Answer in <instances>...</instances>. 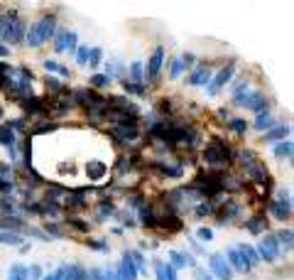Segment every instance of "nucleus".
<instances>
[{
	"instance_id": "21",
	"label": "nucleus",
	"mask_w": 294,
	"mask_h": 280,
	"mask_svg": "<svg viewBox=\"0 0 294 280\" xmlns=\"http://www.w3.org/2000/svg\"><path fill=\"white\" fill-rule=\"evenodd\" d=\"M154 167L159 170V172H162L165 177H172V180H179V177H182V175H184V167H182V165H169V162H157Z\"/></svg>"
},
{
	"instance_id": "53",
	"label": "nucleus",
	"mask_w": 294,
	"mask_h": 280,
	"mask_svg": "<svg viewBox=\"0 0 294 280\" xmlns=\"http://www.w3.org/2000/svg\"><path fill=\"white\" fill-rule=\"evenodd\" d=\"M218 116H221V118H231V113L225 111V108H221V111H218Z\"/></svg>"
},
{
	"instance_id": "18",
	"label": "nucleus",
	"mask_w": 294,
	"mask_h": 280,
	"mask_svg": "<svg viewBox=\"0 0 294 280\" xmlns=\"http://www.w3.org/2000/svg\"><path fill=\"white\" fill-rule=\"evenodd\" d=\"M289 130H292L289 126H277V123H275V126L265 133V140L267 143H282V140H289Z\"/></svg>"
},
{
	"instance_id": "29",
	"label": "nucleus",
	"mask_w": 294,
	"mask_h": 280,
	"mask_svg": "<svg viewBox=\"0 0 294 280\" xmlns=\"http://www.w3.org/2000/svg\"><path fill=\"white\" fill-rule=\"evenodd\" d=\"M8 280H29L27 266H22V263H15V266L10 268V273H8Z\"/></svg>"
},
{
	"instance_id": "19",
	"label": "nucleus",
	"mask_w": 294,
	"mask_h": 280,
	"mask_svg": "<svg viewBox=\"0 0 294 280\" xmlns=\"http://www.w3.org/2000/svg\"><path fill=\"white\" fill-rule=\"evenodd\" d=\"M238 251H240V256H243V261H245V263H248V268H255L257 266V263H260V256H257V251H255V248H252L250 243H240L238 246Z\"/></svg>"
},
{
	"instance_id": "40",
	"label": "nucleus",
	"mask_w": 294,
	"mask_h": 280,
	"mask_svg": "<svg viewBox=\"0 0 294 280\" xmlns=\"http://www.w3.org/2000/svg\"><path fill=\"white\" fill-rule=\"evenodd\" d=\"M10 17H13V13H3V15H0V40H3V37H5V32H8Z\"/></svg>"
},
{
	"instance_id": "38",
	"label": "nucleus",
	"mask_w": 294,
	"mask_h": 280,
	"mask_svg": "<svg viewBox=\"0 0 294 280\" xmlns=\"http://www.w3.org/2000/svg\"><path fill=\"white\" fill-rule=\"evenodd\" d=\"M123 86H125L127 94H140V96H145L147 91L142 89V84H133V81H127V79H123Z\"/></svg>"
},
{
	"instance_id": "10",
	"label": "nucleus",
	"mask_w": 294,
	"mask_h": 280,
	"mask_svg": "<svg viewBox=\"0 0 294 280\" xmlns=\"http://www.w3.org/2000/svg\"><path fill=\"white\" fill-rule=\"evenodd\" d=\"M54 47L59 54L64 52H74L76 49V32H69V30H61L54 35Z\"/></svg>"
},
{
	"instance_id": "45",
	"label": "nucleus",
	"mask_w": 294,
	"mask_h": 280,
	"mask_svg": "<svg viewBox=\"0 0 294 280\" xmlns=\"http://www.w3.org/2000/svg\"><path fill=\"white\" fill-rule=\"evenodd\" d=\"M76 62L86 64L88 62V47H76Z\"/></svg>"
},
{
	"instance_id": "36",
	"label": "nucleus",
	"mask_w": 294,
	"mask_h": 280,
	"mask_svg": "<svg viewBox=\"0 0 294 280\" xmlns=\"http://www.w3.org/2000/svg\"><path fill=\"white\" fill-rule=\"evenodd\" d=\"M184 69H186V67H184L182 59H174V62H172V69H169V76H172V79H179L184 74Z\"/></svg>"
},
{
	"instance_id": "27",
	"label": "nucleus",
	"mask_w": 294,
	"mask_h": 280,
	"mask_svg": "<svg viewBox=\"0 0 294 280\" xmlns=\"http://www.w3.org/2000/svg\"><path fill=\"white\" fill-rule=\"evenodd\" d=\"M275 157H280V160H292V140L275 143Z\"/></svg>"
},
{
	"instance_id": "14",
	"label": "nucleus",
	"mask_w": 294,
	"mask_h": 280,
	"mask_svg": "<svg viewBox=\"0 0 294 280\" xmlns=\"http://www.w3.org/2000/svg\"><path fill=\"white\" fill-rule=\"evenodd\" d=\"M238 214H240V204H236V202H228V204H221V207H218V211H216V221H218V224L233 221Z\"/></svg>"
},
{
	"instance_id": "1",
	"label": "nucleus",
	"mask_w": 294,
	"mask_h": 280,
	"mask_svg": "<svg viewBox=\"0 0 294 280\" xmlns=\"http://www.w3.org/2000/svg\"><path fill=\"white\" fill-rule=\"evenodd\" d=\"M56 35V17L54 15H42L35 25H29V30L25 32V42L29 47H42L44 42H49Z\"/></svg>"
},
{
	"instance_id": "41",
	"label": "nucleus",
	"mask_w": 294,
	"mask_h": 280,
	"mask_svg": "<svg viewBox=\"0 0 294 280\" xmlns=\"http://www.w3.org/2000/svg\"><path fill=\"white\" fill-rule=\"evenodd\" d=\"M111 214H115V207H113L111 202H103V204H101V211H98V219H106V216H111Z\"/></svg>"
},
{
	"instance_id": "2",
	"label": "nucleus",
	"mask_w": 294,
	"mask_h": 280,
	"mask_svg": "<svg viewBox=\"0 0 294 280\" xmlns=\"http://www.w3.org/2000/svg\"><path fill=\"white\" fill-rule=\"evenodd\" d=\"M231 157H233V150H231V145L228 143H223V140L213 138L204 148V160H206V165H211V167H221L223 170L228 162H231Z\"/></svg>"
},
{
	"instance_id": "42",
	"label": "nucleus",
	"mask_w": 294,
	"mask_h": 280,
	"mask_svg": "<svg viewBox=\"0 0 294 280\" xmlns=\"http://www.w3.org/2000/svg\"><path fill=\"white\" fill-rule=\"evenodd\" d=\"M47 91H52V94H56V96L61 94V84L56 81L54 76H47Z\"/></svg>"
},
{
	"instance_id": "54",
	"label": "nucleus",
	"mask_w": 294,
	"mask_h": 280,
	"mask_svg": "<svg viewBox=\"0 0 294 280\" xmlns=\"http://www.w3.org/2000/svg\"><path fill=\"white\" fill-rule=\"evenodd\" d=\"M0 118H3V108H0Z\"/></svg>"
},
{
	"instance_id": "39",
	"label": "nucleus",
	"mask_w": 294,
	"mask_h": 280,
	"mask_svg": "<svg viewBox=\"0 0 294 280\" xmlns=\"http://www.w3.org/2000/svg\"><path fill=\"white\" fill-rule=\"evenodd\" d=\"M88 246L98 253H108V246H106V241H101V238H88Z\"/></svg>"
},
{
	"instance_id": "20",
	"label": "nucleus",
	"mask_w": 294,
	"mask_h": 280,
	"mask_svg": "<svg viewBox=\"0 0 294 280\" xmlns=\"http://www.w3.org/2000/svg\"><path fill=\"white\" fill-rule=\"evenodd\" d=\"M61 275H64V280H86V275H88V273H86L79 263H71V266L61 268Z\"/></svg>"
},
{
	"instance_id": "30",
	"label": "nucleus",
	"mask_w": 294,
	"mask_h": 280,
	"mask_svg": "<svg viewBox=\"0 0 294 280\" xmlns=\"http://www.w3.org/2000/svg\"><path fill=\"white\" fill-rule=\"evenodd\" d=\"M275 238H277V243H282V246H284V251H292V243H294L292 229H282ZM282 246H280V248H282Z\"/></svg>"
},
{
	"instance_id": "9",
	"label": "nucleus",
	"mask_w": 294,
	"mask_h": 280,
	"mask_svg": "<svg viewBox=\"0 0 294 280\" xmlns=\"http://www.w3.org/2000/svg\"><path fill=\"white\" fill-rule=\"evenodd\" d=\"M233 71H236V69H233V64H228V67H223V69H218V74L209 81V94H211V96H216V94H218V91H221V89L233 79Z\"/></svg>"
},
{
	"instance_id": "17",
	"label": "nucleus",
	"mask_w": 294,
	"mask_h": 280,
	"mask_svg": "<svg viewBox=\"0 0 294 280\" xmlns=\"http://www.w3.org/2000/svg\"><path fill=\"white\" fill-rule=\"evenodd\" d=\"M169 258H172V266L174 268H196V258L191 253H179V251H172L169 253Z\"/></svg>"
},
{
	"instance_id": "25",
	"label": "nucleus",
	"mask_w": 294,
	"mask_h": 280,
	"mask_svg": "<svg viewBox=\"0 0 294 280\" xmlns=\"http://www.w3.org/2000/svg\"><path fill=\"white\" fill-rule=\"evenodd\" d=\"M275 126V118H272V113L265 111V113H257V118H255V130H263L267 133L270 128Z\"/></svg>"
},
{
	"instance_id": "32",
	"label": "nucleus",
	"mask_w": 294,
	"mask_h": 280,
	"mask_svg": "<svg viewBox=\"0 0 294 280\" xmlns=\"http://www.w3.org/2000/svg\"><path fill=\"white\" fill-rule=\"evenodd\" d=\"M44 69H47V71H56V74H61V76H69V67L59 64V62H54V59H47V62H44Z\"/></svg>"
},
{
	"instance_id": "22",
	"label": "nucleus",
	"mask_w": 294,
	"mask_h": 280,
	"mask_svg": "<svg viewBox=\"0 0 294 280\" xmlns=\"http://www.w3.org/2000/svg\"><path fill=\"white\" fill-rule=\"evenodd\" d=\"M22 108H25V113H29V116H37V113H44L47 108H44V101L42 98H25L22 101Z\"/></svg>"
},
{
	"instance_id": "48",
	"label": "nucleus",
	"mask_w": 294,
	"mask_h": 280,
	"mask_svg": "<svg viewBox=\"0 0 294 280\" xmlns=\"http://www.w3.org/2000/svg\"><path fill=\"white\" fill-rule=\"evenodd\" d=\"M199 238H201V241H211V238H213V231H211V229H199Z\"/></svg>"
},
{
	"instance_id": "26",
	"label": "nucleus",
	"mask_w": 294,
	"mask_h": 280,
	"mask_svg": "<svg viewBox=\"0 0 294 280\" xmlns=\"http://www.w3.org/2000/svg\"><path fill=\"white\" fill-rule=\"evenodd\" d=\"M245 226H248V231H250V234H263V229L267 226V221H265V216H263V214H255V216H250V219L245 221Z\"/></svg>"
},
{
	"instance_id": "52",
	"label": "nucleus",
	"mask_w": 294,
	"mask_h": 280,
	"mask_svg": "<svg viewBox=\"0 0 294 280\" xmlns=\"http://www.w3.org/2000/svg\"><path fill=\"white\" fill-rule=\"evenodd\" d=\"M0 57H10V49L5 44H0Z\"/></svg>"
},
{
	"instance_id": "46",
	"label": "nucleus",
	"mask_w": 294,
	"mask_h": 280,
	"mask_svg": "<svg viewBox=\"0 0 294 280\" xmlns=\"http://www.w3.org/2000/svg\"><path fill=\"white\" fill-rule=\"evenodd\" d=\"M69 221L74 224V229H79V231H88V224H86V221H81V219H74V216H71Z\"/></svg>"
},
{
	"instance_id": "5",
	"label": "nucleus",
	"mask_w": 294,
	"mask_h": 280,
	"mask_svg": "<svg viewBox=\"0 0 294 280\" xmlns=\"http://www.w3.org/2000/svg\"><path fill=\"white\" fill-rule=\"evenodd\" d=\"M111 133L118 143H127V140H135L140 135V128L135 123V118H125V121H120V123H113Z\"/></svg>"
},
{
	"instance_id": "44",
	"label": "nucleus",
	"mask_w": 294,
	"mask_h": 280,
	"mask_svg": "<svg viewBox=\"0 0 294 280\" xmlns=\"http://www.w3.org/2000/svg\"><path fill=\"white\" fill-rule=\"evenodd\" d=\"M194 280H216V278L204 268H194Z\"/></svg>"
},
{
	"instance_id": "7",
	"label": "nucleus",
	"mask_w": 294,
	"mask_h": 280,
	"mask_svg": "<svg viewBox=\"0 0 294 280\" xmlns=\"http://www.w3.org/2000/svg\"><path fill=\"white\" fill-rule=\"evenodd\" d=\"M209 266H211L209 273L216 280H231L233 278V270H231V266H228V261H225L223 253H211Z\"/></svg>"
},
{
	"instance_id": "16",
	"label": "nucleus",
	"mask_w": 294,
	"mask_h": 280,
	"mask_svg": "<svg viewBox=\"0 0 294 280\" xmlns=\"http://www.w3.org/2000/svg\"><path fill=\"white\" fill-rule=\"evenodd\" d=\"M211 81V69L209 67H196L191 74H189V79H186V84L189 86H209Z\"/></svg>"
},
{
	"instance_id": "8",
	"label": "nucleus",
	"mask_w": 294,
	"mask_h": 280,
	"mask_svg": "<svg viewBox=\"0 0 294 280\" xmlns=\"http://www.w3.org/2000/svg\"><path fill=\"white\" fill-rule=\"evenodd\" d=\"M3 40H5V42H10V44L25 42V22H22L15 13H13V17H10V25H8V32H5V37H3Z\"/></svg>"
},
{
	"instance_id": "34",
	"label": "nucleus",
	"mask_w": 294,
	"mask_h": 280,
	"mask_svg": "<svg viewBox=\"0 0 294 280\" xmlns=\"http://www.w3.org/2000/svg\"><path fill=\"white\" fill-rule=\"evenodd\" d=\"M101 59H103V52H101L98 47H93V49H88V62H86V64H88L91 69H96L98 64H101Z\"/></svg>"
},
{
	"instance_id": "47",
	"label": "nucleus",
	"mask_w": 294,
	"mask_h": 280,
	"mask_svg": "<svg viewBox=\"0 0 294 280\" xmlns=\"http://www.w3.org/2000/svg\"><path fill=\"white\" fill-rule=\"evenodd\" d=\"M40 280H64V275H61V268H59V270H54V273H49V275H42Z\"/></svg>"
},
{
	"instance_id": "50",
	"label": "nucleus",
	"mask_w": 294,
	"mask_h": 280,
	"mask_svg": "<svg viewBox=\"0 0 294 280\" xmlns=\"http://www.w3.org/2000/svg\"><path fill=\"white\" fill-rule=\"evenodd\" d=\"M165 273H167V280H177V268L172 266V263H167V268H165Z\"/></svg>"
},
{
	"instance_id": "51",
	"label": "nucleus",
	"mask_w": 294,
	"mask_h": 280,
	"mask_svg": "<svg viewBox=\"0 0 294 280\" xmlns=\"http://www.w3.org/2000/svg\"><path fill=\"white\" fill-rule=\"evenodd\" d=\"M27 273H29V275H32V280H40V278H42V270H40V268H37V266L27 268Z\"/></svg>"
},
{
	"instance_id": "6",
	"label": "nucleus",
	"mask_w": 294,
	"mask_h": 280,
	"mask_svg": "<svg viewBox=\"0 0 294 280\" xmlns=\"http://www.w3.org/2000/svg\"><path fill=\"white\" fill-rule=\"evenodd\" d=\"M255 251H257V256H260V261L275 263V261L280 258V243H277L275 234H267V236L260 241V246H257Z\"/></svg>"
},
{
	"instance_id": "3",
	"label": "nucleus",
	"mask_w": 294,
	"mask_h": 280,
	"mask_svg": "<svg viewBox=\"0 0 294 280\" xmlns=\"http://www.w3.org/2000/svg\"><path fill=\"white\" fill-rule=\"evenodd\" d=\"M238 160L243 162V170H245V175L250 177L252 182H267L270 180V175H267V167L260 162V157L252 153V150H240L238 153Z\"/></svg>"
},
{
	"instance_id": "31",
	"label": "nucleus",
	"mask_w": 294,
	"mask_h": 280,
	"mask_svg": "<svg viewBox=\"0 0 294 280\" xmlns=\"http://www.w3.org/2000/svg\"><path fill=\"white\" fill-rule=\"evenodd\" d=\"M142 76H145V67H142V62H133V64H130V79H133V84H140Z\"/></svg>"
},
{
	"instance_id": "35",
	"label": "nucleus",
	"mask_w": 294,
	"mask_h": 280,
	"mask_svg": "<svg viewBox=\"0 0 294 280\" xmlns=\"http://www.w3.org/2000/svg\"><path fill=\"white\" fill-rule=\"evenodd\" d=\"M228 126H231L233 133H238V135H243V133L248 130V123H245L243 118H228Z\"/></svg>"
},
{
	"instance_id": "37",
	"label": "nucleus",
	"mask_w": 294,
	"mask_h": 280,
	"mask_svg": "<svg viewBox=\"0 0 294 280\" xmlns=\"http://www.w3.org/2000/svg\"><path fill=\"white\" fill-rule=\"evenodd\" d=\"M108 84H111V79L106 74H93L91 76V86H96V89H106Z\"/></svg>"
},
{
	"instance_id": "23",
	"label": "nucleus",
	"mask_w": 294,
	"mask_h": 280,
	"mask_svg": "<svg viewBox=\"0 0 294 280\" xmlns=\"http://www.w3.org/2000/svg\"><path fill=\"white\" fill-rule=\"evenodd\" d=\"M22 241H25V236L17 234V231H10V229L0 231V243H5V246H20Z\"/></svg>"
},
{
	"instance_id": "28",
	"label": "nucleus",
	"mask_w": 294,
	"mask_h": 280,
	"mask_svg": "<svg viewBox=\"0 0 294 280\" xmlns=\"http://www.w3.org/2000/svg\"><path fill=\"white\" fill-rule=\"evenodd\" d=\"M0 145H5L8 150H13L15 148V130L10 128V123L0 128Z\"/></svg>"
},
{
	"instance_id": "13",
	"label": "nucleus",
	"mask_w": 294,
	"mask_h": 280,
	"mask_svg": "<svg viewBox=\"0 0 294 280\" xmlns=\"http://www.w3.org/2000/svg\"><path fill=\"white\" fill-rule=\"evenodd\" d=\"M162 64H165V49L157 47V49L152 52V57H150V62H147V81H154V79L159 76Z\"/></svg>"
},
{
	"instance_id": "4",
	"label": "nucleus",
	"mask_w": 294,
	"mask_h": 280,
	"mask_svg": "<svg viewBox=\"0 0 294 280\" xmlns=\"http://www.w3.org/2000/svg\"><path fill=\"white\" fill-rule=\"evenodd\" d=\"M233 103H236V106H245V108H250V111H255V113L270 111V108H267L270 101H267V96L263 91H248V94H243V96L233 98Z\"/></svg>"
},
{
	"instance_id": "15",
	"label": "nucleus",
	"mask_w": 294,
	"mask_h": 280,
	"mask_svg": "<svg viewBox=\"0 0 294 280\" xmlns=\"http://www.w3.org/2000/svg\"><path fill=\"white\" fill-rule=\"evenodd\" d=\"M223 256H225V261H228V266H231V270H238V273H248V270H250L248 263L243 261V256H240L238 248H228Z\"/></svg>"
},
{
	"instance_id": "24",
	"label": "nucleus",
	"mask_w": 294,
	"mask_h": 280,
	"mask_svg": "<svg viewBox=\"0 0 294 280\" xmlns=\"http://www.w3.org/2000/svg\"><path fill=\"white\" fill-rule=\"evenodd\" d=\"M106 172H108V167H106L103 162H98V160H93V162H88V165H86V175H88V180H101Z\"/></svg>"
},
{
	"instance_id": "33",
	"label": "nucleus",
	"mask_w": 294,
	"mask_h": 280,
	"mask_svg": "<svg viewBox=\"0 0 294 280\" xmlns=\"http://www.w3.org/2000/svg\"><path fill=\"white\" fill-rule=\"evenodd\" d=\"M130 258H133V266H135V270H138V275H140V273H147V263H145L142 253L130 251Z\"/></svg>"
},
{
	"instance_id": "43",
	"label": "nucleus",
	"mask_w": 294,
	"mask_h": 280,
	"mask_svg": "<svg viewBox=\"0 0 294 280\" xmlns=\"http://www.w3.org/2000/svg\"><path fill=\"white\" fill-rule=\"evenodd\" d=\"M165 268H167V263H162V261H154V273H157V280H167V273H165Z\"/></svg>"
},
{
	"instance_id": "11",
	"label": "nucleus",
	"mask_w": 294,
	"mask_h": 280,
	"mask_svg": "<svg viewBox=\"0 0 294 280\" xmlns=\"http://www.w3.org/2000/svg\"><path fill=\"white\" fill-rule=\"evenodd\" d=\"M270 214L277 221H287L292 216V199H272L270 202Z\"/></svg>"
},
{
	"instance_id": "49",
	"label": "nucleus",
	"mask_w": 294,
	"mask_h": 280,
	"mask_svg": "<svg viewBox=\"0 0 294 280\" xmlns=\"http://www.w3.org/2000/svg\"><path fill=\"white\" fill-rule=\"evenodd\" d=\"M47 130L52 133V130H56V126H54V123H42V126H37V130H35V133H47Z\"/></svg>"
},
{
	"instance_id": "12",
	"label": "nucleus",
	"mask_w": 294,
	"mask_h": 280,
	"mask_svg": "<svg viewBox=\"0 0 294 280\" xmlns=\"http://www.w3.org/2000/svg\"><path fill=\"white\" fill-rule=\"evenodd\" d=\"M115 280H138V270H135V266H133L130 251L123 253L120 266H118V270H115Z\"/></svg>"
}]
</instances>
